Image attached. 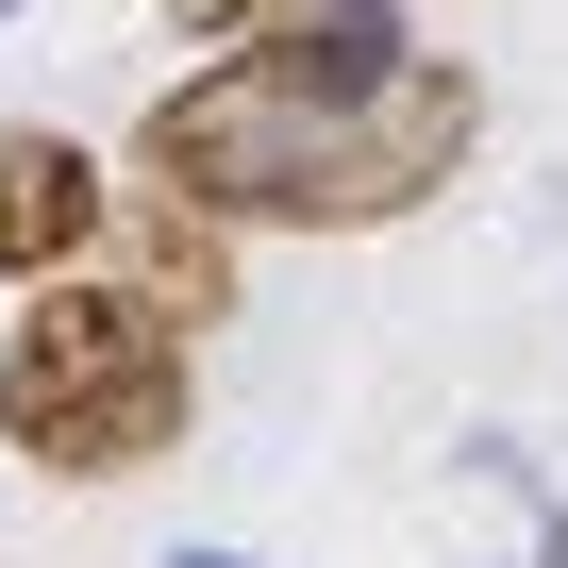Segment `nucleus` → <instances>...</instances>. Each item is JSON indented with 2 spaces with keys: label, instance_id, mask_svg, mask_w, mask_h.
Instances as JSON below:
<instances>
[{
  "label": "nucleus",
  "instance_id": "obj_2",
  "mask_svg": "<svg viewBox=\"0 0 568 568\" xmlns=\"http://www.w3.org/2000/svg\"><path fill=\"white\" fill-rule=\"evenodd\" d=\"M201 318H168L151 284H34L18 335H0V435L68 485H118L151 452H184L201 418Z\"/></svg>",
  "mask_w": 568,
  "mask_h": 568
},
{
  "label": "nucleus",
  "instance_id": "obj_4",
  "mask_svg": "<svg viewBox=\"0 0 568 568\" xmlns=\"http://www.w3.org/2000/svg\"><path fill=\"white\" fill-rule=\"evenodd\" d=\"M168 568H251V551H168Z\"/></svg>",
  "mask_w": 568,
  "mask_h": 568
},
{
  "label": "nucleus",
  "instance_id": "obj_3",
  "mask_svg": "<svg viewBox=\"0 0 568 568\" xmlns=\"http://www.w3.org/2000/svg\"><path fill=\"white\" fill-rule=\"evenodd\" d=\"M118 234V184L68 151V134H0V284H84V251Z\"/></svg>",
  "mask_w": 568,
  "mask_h": 568
},
{
  "label": "nucleus",
  "instance_id": "obj_1",
  "mask_svg": "<svg viewBox=\"0 0 568 568\" xmlns=\"http://www.w3.org/2000/svg\"><path fill=\"white\" fill-rule=\"evenodd\" d=\"M468 134H485V84L435 68V51L335 68L302 34H267V51H217L201 84H168L134 151L217 234H385L468 168Z\"/></svg>",
  "mask_w": 568,
  "mask_h": 568
}]
</instances>
